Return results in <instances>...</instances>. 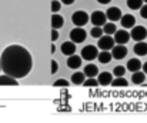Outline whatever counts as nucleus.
<instances>
[{
	"mask_svg": "<svg viewBox=\"0 0 147 123\" xmlns=\"http://www.w3.org/2000/svg\"><path fill=\"white\" fill-rule=\"evenodd\" d=\"M0 62L3 73L14 79L26 77L33 67V57L30 52L20 44L7 46L1 53Z\"/></svg>",
	"mask_w": 147,
	"mask_h": 123,
	"instance_id": "1",
	"label": "nucleus"
},
{
	"mask_svg": "<svg viewBox=\"0 0 147 123\" xmlns=\"http://www.w3.org/2000/svg\"><path fill=\"white\" fill-rule=\"evenodd\" d=\"M89 20H90V16H89L84 10H77V12H74L73 16H71L73 24H74V26H79V27L86 26V24L89 23Z\"/></svg>",
	"mask_w": 147,
	"mask_h": 123,
	"instance_id": "2",
	"label": "nucleus"
},
{
	"mask_svg": "<svg viewBox=\"0 0 147 123\" xmlns=\"http://www.w3.org/2000/svg\"><path fill=\"white\" fill-rule=\"evenodd\" d=\"M98 56V47L93 46V44H87L82 49V59L83 60H87V62H92L94 59H97Z\"/></svg>",
	"mask_w": 147,
	"mask_h": 123,
	"instance_id": "3",
	"label": "nucleus"
},
{
	"mask_svg": "<svg viewBox=\"0 0 147 123\" xmlns=\"http://www.w3.org/2000/svg\"><path fill=\"white\" fill-rule=\"evenodd\" d=\"M86 37H87V32H86L83 27L76 26L73 30H70V40L74 41L76 44H77V43L84 41V40H86Z\"/></svg>",
	"mask_w": 147,
	"mask_h": 123,
	"instance_id": "4",
	"label": "nucleus"
},
{
	"mask_svg": "<svg viewBox=\"0 0 147 123\" xmlns=\"http://www.w3.org/2000/svg\"><path fill=\"white\" fill-rule=\"evenodd\" d=\"M90 22H92L93 26H100V27H103V26L107 23V16H106L104 12L96 10V12L92 13V16H90Z\"/></svg>",
	"mask_w": 147,
	"mask_h": 123,
	"instance_id": "5",
	"label": "nucleus"
},
{
	"mask_svg": "<svg viewBox=\"0 0 147 123\" xmlns=\"http://www.w3.org/2000/svg\"><path fill=\"white\" fill-rule=\"evenodd\" d=\"M116 41H114V37H111V35H106V36H101L98 39L97 47L100 50H111L114 47Z\"/></svg>",
	"mask_w": 147,
	"mask_h": 123,
	"instance_id": "6",
	"label": "nucleus"
},
{
	"mask_svg": "<svg viewBox=\"0 0 147 123\" xmlns=\"http://www.w3.org/2000/svg\"><path fill=\"white\" fill-rule=\"evenodd\" d=\"M130 36H131L133 40H136V41L144 40L147 37V29L144 26H134V27H131Z\"/></svg>",
	"mask_w": 147,
	"mask_h": 123,
	"instance_id": "7",
	"label": "nucleus"
},
{
	"mask_svg": "<svg viewBox=\"0 0 147 123\" xmlns=\"http://www.w3.org/2000/svg\"><path fill=\"white\" fill-rule=\"evenodd\" d=\"M111 54H113V59L121 60L127 56V47L124 44H114V47L111 49Z\"/></svg>",
	"mask_w": 147,
	"mask_h": 123,
	"instance_id": "8",
	"label": "nucleus"
},
{
	"mask_svg": "<svg viewBox=\"0 0 147 123\" xmlns=\"http://www.w3.org/2000/svg\"><path fill=\"white\" fill-rule=\"evenodd\" d=\"M130 39H131V36L127 32V29H121V30H117L114 33V41H116V44H126Z\"/></svg>",
	"mask_w": 147,
	"mask_h": 123,
	"instance_id": "9",
	"label": "nucleus"
},
{
	"mask_svg": "<svg viewBox=\"0 0 147 123\" xmlns=\"http://www.w3.org/2000/svg\"><path fill=\"white\" fill-rule=\"evenodd\" d=\"M106 16H107V20H110V22H119L120 19H121V16H123V13H121V10L119 9V7H109L107 10H106Z\"/></svg>",
	"mask_w": 147,
	"mask_h": 123,
	"instance_id": "10",
	"label": "nucleus"
},
{
	"mask_svg": "<svg viewBox=\"0 0 147 123\" xmlns=\"http://www.w3.org/2000/svg\"><path fill=\"white\" fill-rule=\"evenodd\" d=\"M60 50H61V53H63L64 56H71V54L76 53V43L71 40L64 41V43H61Z\"/></svg>",
	"mask_w": 147,
	"mask_h": 123,
	"instance_id": "11",
	"label": "nucleus"
},
{
	"mask_svg": "<svg viewBox=\"0 0 147 123\" xmlns=\"http://www.w3.org/2000/svg\"><path fill=\"white\" fill-rule=\"evenodd\" d=\"M120 23H121V27L131 29V27L136 26V17L133 14H123L121 19H120Z\"/></svg>",
	"mask_w": 147,
	"mask_h": 123,
	"instance_id": "12",
	"label": "nucleus"
},
{
	"mask_svg": "<svg viewBox=\"0 0 147 123\" xmlns=\"http://www.w3.org/2000/svg\"><path fill=\"white\" fill-rule=\"evenodd\" d=\"M97 80L100 86H109V84H111V82H113V73H110V72L98 73Z\"/></svg>",
	"mask_w": 147,
	"mask_h": 123,
	"instance_id": "13",
	"label": "nucleus"
},
{
	"mask_svg": "<svg viewBox=\"0 0 147 123\" xmlns=\"http://www.w3.org/2000/svg\"><path fill=\"white\" fill-rule=\"evenodd\" d=\"M80 66H82V56H77V54L69 56V59H67V67H70V69H79Z\"/></svg>",
	"mask_w": 147,
	"mask_h": 123,
	"instance_id": "14",
	"label": "nucleus"
},
{
	"mask_svg": "<svg viewBox=\"0 0 147 123\" xmlns=\"http://www.w3.org/2000/svg\"><path fill=\"white\" fill-rule=\"evenodd\" d=\"M63 24H64V19H63V16H60L59 13H53L51 14V29H60V27H63Z\"/></svg>",
	"mask_w": 147,
	"mask_h": 123,
	"instance_id": "15",
	"label": "nucleus"
},
{
	"mask_svg": "<svg viewBox=\"0 0 147 123\" xmlns=\"http://www.w3.org/2000/svg\"><path fill=\"white\" fill-rule=\"evenodd\" d=\"M97 59H98V62H100V63L107 65V63H110V62H111L113 54H111V52H110V50H100V52H98Z\"/></svg>",
	"mask_w": 147,
	"mask_h": 123,
	"instance_id": "16",
	"label": "nucleus"
},
{
	"mask_svg": "<svg viewBox=\"0 0 147 123\" xmlns=\"http://www.w3.org/2000/svg\"><path fill=\"white\" fill-rule=\"evenodd\" d=\"M83 72H84V75H86L87 77H96L98 75V67L96 65H93V63H89V65L84 66Z\"/></svg>",
	"mask_w": 147,
	"mask_h": 123,
	"instance_id": "17",
	"label": "nucleus"
},
{
	"mask_svg": "<svg viewBox=\"0 0 147 123\" xmlns=\"http://www.w3.org/2000/svg\"><path fill=\"white\" fill-rule=\"evenodd\" d=\"M133 50H134V53H136L137 56H146L147 54V43L144 40L137 41V43L134 44Z\"/></svg>",
	"mask_w": 147,
	"mask_h": 123,
	"instance_id": "18",
	"label": "nucleus"
},
{
	"mask_svg": "<svg viewBox=\"0 0 147 123\" xmlns=\"http://www.w3.org/2000/svg\"><path fill=\"white\" fill-rule=\"evenodd\" d=\"M17 84H19L17 79H14V77H11L6 73L0 76V86H17Z\"/></svg>",
	"mask_w": 147,
	"mask_h": 123,
	"instance_id": "19",
	"label": "nucleus"
},
{
	"mask_svg": "<svg viewBox=\"0 0 147 123\" xmlns=\"http://www.w3.org/2000/svg\"><path fill=\"white\" fill-rule=\"evenodd\" d=\"M142 66H143V65H142V62H140L139 59H136V57H134V59H130V60L127 62V70H129V72H131V73H133V72L140 70V69H142Z\"/></svg>",
	"mask_w": 147,
	"mask_h": 123,
	"instance_id": "20",
	"label": "nucleus"
},
{
	"mask_svg": "<svg viewBox=\"0 0 147 123\" xmlns=\"http://www.w3.org/2000/svg\"><path fill=\"white\" fill-rule=\"evenodd\" d=\"M144 80H146V73L144 72H140V70L133 72L131 82L134 83V84H142V83H144Z\"/></svg>",
	"mask_w": 147,
	"mask_h": 123,
	"instance_id": "21",
	"label": "nucleus"
},
{
	"mask_svg": "<svg viewBox=\"0 0 147 123\" xmlns=\"http://www.w3.org/2000/svg\"><path fill=\"white\" fill-rule=\"evenodd\" d=\"M71 83L73 84H83L84 80H86V75H84V72L82 73V72H76V73H73L71 75Z\"/></svg>",
	"mask_w": 147,
	"mask_h": 123,
	"instance_id": "22",
	"label": "nucleus"
},
{
	"mask_svg": "<svg viewBox=\"0 0 147 123\" xmlns=\"http://www.w3.org/2000/svg\"><path fill=\"white\" fill-rule=\"evenodd\" d=\"M103 32H104V35H114V33L117 32V29H116V24H114V22L106 23V24L103 26Z\"/></svg>",
	"mask_w": 147,
	"mask_h": 123,
	"instance_id": "23",
	"label": "nucleus"
},
{
	"mask_svg": "<svg viewBox=\"0 0 147 123\" xmlns=\"http://www.w3.org/2000/svg\"><path fill=\"white\" fill-rule=\"evenodd\" d=\"M127 84H129V82L124 79V76L116 77V79H113V82H111V86H114V87H126Z\"/></svg>",
	"mask_w": 147,
	"mask_h": 123,
	"instance_id": "24",
	"label": "nucleus"
},
{
	"mask_svg": "<svg viewBox=\"0 0 147 123\" xmlns=\"http://www.w3.org/2000/svg\"><path fill=\"white\" fill-rule=\"evenodd\" d=\"M127 6L131 10H140L143 6V0H127Z\"/></svg>",
	"mask_w": 147,
	"mask_h": 123,
	"instance_id": "25",
	"label": "nucleus"
},
{
	"mask_svg": "<svg viewBox=\"0 0 147 123\" xmlns=\"http://www.w3.org/2000/svg\"><path fill=\"white\" fill-rule=\"evenodd\" d=\"M90 35H92V37H94V39H100V37L104 35V32H103V27H100V26H94V27L92 29Z\"/></svg>",
	"mask_w": 147,
	"mask_h": 123,
	"instance_id": "26",
	"label": "nucleus"
},
{
	"mask_svg": "<svg viewBox=\"0 0 147 123\" xmlns=\"http://www.w3.org/2000/svg\"><path fill=\"white\" fill-rule=\"evenodd\" d=\"M83 86H84V87H97L100 84H98L97 79H94V77H87V79L84 80V83H83Z\"/></svg>",
	"mask_w": 147,
	"mask_h": 123,
	"instance_id": "27",
	"label": "nucleus"
},
{
	"mask_svg": "<svg viewBox=\"0 0 147 123\" xmlns=\"http://www.w3.org/2000/svg\"><path fill=\"white\" fill-rule=\"evenodd\" d=\"M124 73H126V67H124V66H116V67L113 69V75H114L116 77L124 76Z\"/></svg>",
	"mask_w": 147,
	"mask_h": 123,
	"instance_id": "28",
	"label": "nucleus"
},
{
	"mask_svg": "<svg viewBox=\"0 0 147 123\" xmlns=\"http://www.w3.org/2000/svg\"><path fill=\"white\" fill-rule=\"evenodd\" d=\"M60 9H61V1L53 0V1H51V13H59Z\"/></svg>",
	"mask_w": 147,
	"mask_h": 123,
	"instance_id": "29",
	"label": "nucleus"
},
{
	"mask_svg": "<svg viewBox=\"0 0 147 123\" xmlns=\"http://www.w3.org/2000/svg\"><path fill=\"white\" fill-rule=\"evenodd\" d=\"M70 83L67 82L66 79H59V80H56V82L53 83V86L54 87H67Z\"/></svg>",
	"mask_w": 147,
	"mask_h": 123,
	"instance_id": "30",
	"label": "nucleus"
},
{
	"mask_svg": "<svg viewBox=\"0 0 147 123\" xmlns=\"http://www.w3.org/2000/svg\"><path fill=\"white\" fill-rule=\"evenodd\" d=\"M57 69H59V65H57V62H56V60H51V69H50V75H54V73L57 72Z\"/></svg>",
	"mask_w": 147,
	"mask_h": 123,
	"instance_id": "31",
	"label": "nucleus"
},
{
	"mask_svg": "<svg viewBox=\"0 0 147 123\" xmlns=\"http://www.w3.org/2000/svg\"><path fill=\"white\" fill-rule=\"evenodd\" d=\"M140 16H142L143 19H147V3L142 6V9H140Z\"/></svg>",
	"mask_w": 147,
	"mask_h": 123,
	"instance_id": "32",
	"label": "nucleus"
},
{
	"mask_svg": "<svg viewBox=\"0 0 147 123\" xmlns=\"http://www.w3.org/2000/svg\"><path fill=\"white\" fill-rule=\"evenodd\" d=\"M59 39V30L57 29H53L51 30V41H56Z\"/></svg>",
	"mask_w": 147,
	"mask_h": 123,
	"instance_id": "33",
	"label": "nucleus"
},
{
	"mask_svg": "<svg viewBox=\"0 0 147 123\" xmlns=\"http://www.w3.org/2000/svg\"><path fill=\"white\" fill-rule=\"evenodd\" d=\"M63 4H67V6H70V4H73L74 3V0H60Z\"/></svg>",
	"mask_w": 147,
	"mask_h": 123,
	"instance_id": "34",
	"label": "nucleus"
},
{
	"mask_svg": "<svg viewBox=\"0 0 147 123\" xmlns=\"http://www.w3.org/2000/svg\"><path fill=\"white\" fill-rule=\"evenodd\" d=\"M111 0H97V3H100V4H109Z\"/></svg>",
	"mask_w": 147,
	"mask_h": 123,
	"instance_id": "35",
	"label": "nucleus"
},
{
	"mask_svg": "<svg viewBox=\"0 0 147 123\" xmlns=\"http://www.w3.org/2000/svg\"><path fill=\"white\" fill-rule=\"evenodd\" d=\"M142 69H143V72H144V73L147 75V62L144 63V65H143V66H142Z\"/></svg>",
	"mask_w": 147,
	"mask_h": 123,
	"instance_id": "36",
	"label": "nucleus"
},
{
	"mask_svg": "<svg viewBox=\"0 0 147 123\" xmlns=\"http://www.w3.org/2000/svg\"><path fill=\"white\" fill-rule=\"evenodd\" d=\"M50 52H51V53L56 52V46H54V44H51V50H50Z\"/></svg>",
	"mask_w": 147,
	"mask_h": 123,
	"instance_id": "37",
	"label": "nucleus"
},
{
	"mask_svg": "<svg viewBox=\"0 0 147 123\" xmlns=\"http://www.w3.org/2000/svg\"><path fill=\"white\" fill-rule=\"evenodd\" d=\"M0 70H1V62H0Z\"/></svg>",
	"mask_w": 147,
	"mask_h": 123,
	"instance_id": "38",
	"label": "nucleus"
},
{
	"mask_svg": "<svg viewBox=\"0 0 147 123\" xmlns=\"http://www.w3.org/2000/svg\"><path fill=\"white\" fill-rule=\"evenodd\" d=\"M143 1H144V3H147V0H143Z\"/></svg>",
	"mask_w": 147,
	"mask_h": 123,
	"instance_id": "39",
	"label": "nucleus"
}]
</instances>
